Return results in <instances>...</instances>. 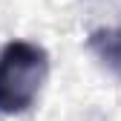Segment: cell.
I'll use <instances>...</instances> for the list:
<instances>
[{
    "label": "cell",
    "mask_w": 121,
    "mask_h": 121,
    "mask_svg": "<svg viewBox=\"0 0 121 121\" xmlns=\"http://www.w3.org/2000/svg\"><path fill=\"white\" fill-rule=\"evenodd\" d=\"M86 46L115 78H121V23L118 26L95 29V32L86 38Z\"/></svg>",
    "instance_id": "cell-2"
},
{
    "label": "cell",
    "mask_w": 121,
    "mask_h": 121,
    "mask_svg": "<svg viewBox=\"0 0 121 121\" xmlns=\"http://www.w3.org/2000/svg\"><path fill=\"white\" fill-rule=\"evenodd\" d=\"M46 78V49L32 40H9L0 49V115L29 112L38 104Z\"/></svg>",
    "instance_id": "cell-1"
}]
</instances>
